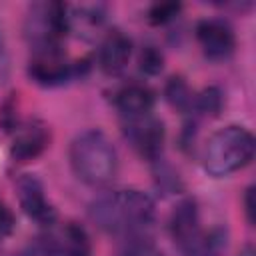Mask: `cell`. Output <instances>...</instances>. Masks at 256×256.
Returning <instances> with one entry per match:
<instances>
[{"label": "cell", "instance_id": "obj_1", "mask_svg": "<svg viewBox=\"0 0 256 256\" xmlns=\"http://www.w3.org/2000/svg\"><path fill=\"white\" fill-rule=\"evenodd\" d=\"M88 214L90 220L106 234L136 236L154 222L156 202L144 190H108L90 202Z\"/></svg>", "mask_w": 256, "mask_h": 256}, {"label": "cell", "instance_id": "obj_2", "mask_svg": "<svg viewBox=\"0 0 256 256\" xmlns=\"http://www.w3.org/2000/svg\"><path fill=\"white\" fill-rule=\"evenodd\" d=\"M72 172L88 186L100 188L118 176L120 158L112 140L98 128L80 132L68 150Z\"/></svg>", "mask_w": 256, "mask_h": 256}, {"label": "cell", "instance_id": "obj_3", "mask_svg": "<svg viewBox=\"0 0 256 256\" xmlns=\"http://www.w3.org/2000/svg\"><path fill=\"white\" fill-rule=\"evenodd\" d=\"M256 140L244 126L230 124L216 130L202 148V166L214 178L230 176L254 158Z\"/></svg>", "mask_w": 256, "mask_h": 256}, {"label": "cell", "instance_id": "obj_4", "mask_svg": "<svg viewBox=\"0 0 256 256\" xmlns=\"http://www.w3.org/2000/svg\"><path fill=\"white\" fill-rule=\"evenodd\" d=\"M70 12L68 6L62 2H36L30 6L24 34L34 48L46 46H60V40L70 30Z\"/></svg>", "mask_w": 256, "mask_h": 256}, {"label": "cell", "instance_id": "obj_5", "mask_svg": "<svg viewBox=\"0 0 256 256\" xmlns=\"http://www.w3.org/2000/svg\"><path fill=\"white\" fill-rule=\"evenodd\" d=\"M78 74V66L70 62L60 46L34 48L28 60V76L46 88L60 86Z\"/></svg>", "mask_w": 256, "mask_h": 256}, {"label": "cell", "instance_id": "obj_6", "mask_svg": "<svg viewBox=\"0 0 256 256\" xmlns=\"http://www.w3.org/2000/svg\"><path fill=\"white\" fill-rule=\"evenodd\" d=\"M122 132H124V138L128 140V144L134 148V152L140 158H144L148 162H156L162 158L166 130H164V122L160 118H156L152 114L138 116V118H124Z\"/></svg>", "mask_w": 256, "mask_h": 256}, {"label": "cell", "instance_id": "obj_7", "mask_svg": "<svg viewBox=\"0 0 256 256\" xmlns=\"http://www.w3.org/2000/svg\"><path fill=\"white\" fill-rule=\"evenodd\" d=\"M170 234L178 248L186 256H196L200 242H202V230H200V210L194 198H182L168 220Z\"/></svg>", "mask_w": 256, "mask_h": 256}, {"label": "cell", "instance_id": "obj_8", "mask_svg": "<svg viewBox=\"0 0 256 256\" xmlns=\"http://www.w3.org/2000/svg\"><path fill=\"white\" fill-rule=\"evenodd\" d=\"M16 194L24 214L40 226L52 228L58 220V212L46 198L42 180L36 174H20L16 180Z\"/></svg>", "mask_w": 256, "mask_h": 256}, {"label": "cell", "instance_id": "obj_9", "mask_svg": "<svg viewBox=\"0 0 256 256\" xmlns=\"http://www.w3.org/2000/svg\"><path fill=\"white\" fill-rule=\"evenodd\" d=\"M196 38L206 58L224 60L236 48V34L224 18H204L196 24Z\"/></svg>", "mask_w": 256, "mask_h": 256}, {"label": "cell", "instance_id": "obj_10", "mask_svg": "<svg viewBox=\"0 0 256 256\" xmlns=\"http://www.w3.org/2000/svg\"><path fill=\"white\" fill-rule=\"evenodd\" d=\"M50 144V130L40 120L18 124L10 144V156L14 162H30L38 158Z\"/></svg>", "mask_w": 256, "mask_h": 256}, {"label": "cell", "instance_id": "obj_11", "mask_svg": "<svg viewBox=\"0 0 256 256\" xmlns=\"http://www.w3.org/2000/svg\"><path fill=\"white\" fill-rule=\"evenodd\" d=\"M130 56H132V40L120 30H110L100 44L98 64L104 74L118 76L128 66Z\"/></svg>", "mask_w": 256, "mask_h": 256}, {"label": "cell", "instance_id": "obj_12", "mask_svg": "<svg viewBox=\"0 0 256 256\" xmlns=\"http://www.w3.org/2000/svg\"><path fill=\"white\" fill-rule=\"evenodd\" d=\"M56 256H92V242L84 226L76 222L62 224L56 232L46 236Z\"/></svg>", "mask_w": 256, "mask_h": 256}, {"label": "cell", "instance_id": "obj_13", "mask_svg": "<svg viewBox=\"0 0 256 256\" xmlns=\"http://www.w3.org/2000/svg\"><path fill=\"white\" fill-rule=\"evenodd\" d=\"M156 96L154 92L144 84H128L120 88L114 96V106L124 118H138L152 114Z\"/></svg>", "mask_w": 256, "mask_h": 256}, {"label": "cell", "instance_id": "obj_14", "mask_svg": "<svg viewBox=\"0 0 256 256\" xmlns=\"http://www.w3.org/2000/svg\"><path fill=\"white\" fill-rule=\"evenodd\" d=\"M164 96L170 102V106H174L180 112H192L194 106V94L190 90V86L186 84V80L182 76H172L166 86H164Z\"/></svg>", "mask_w": 256, "mask_h": 256}, {"label": "cell", "instance_id": "obj_15", "mask_svg": "<svg viewBox=\"0 0 256 256\" xmlns=\"http://www.w3.org/2000/svg\"><path fill=\"white\" fill-rule=\"evenodd\" d=\"M224 106V94L218 86H208L194 94V106L192 112H198L202 116H218Z\"/></svg>", "mask_w": 256, "mask_h": 256}, {"label": "cell", "instance_id": "obj_16", "mask_svg": "<svg viewBox=\"0 0 256 256\" xmlns=\"http://www.w3.org/2000/svg\"><path fill=\"white\" fill-rule=\"evenodd\" d=\"M138 68L146 76H158L164 70V54L160 52V48L152 44L144 46L138 54Z\"/></svg>", "mask_w": 256, "mask_h": 256}, {"label": "cell", "instance_id": "obj_17", "mask_svg": "<svg viewBox=\"0 0 256 256\" xmlns=\"http://www.w3.org/2000/svg\"><path fill=\"white\" fill-rule=\"evenodd\" d=\"M182 10V4L180 2H156L148 8V22L154 24V26H160V24H168L170 20H174Z\"/></svg>", "mask_w": 256, "mask_h": 256}, {"label": "cell", "instance_id": "obj_18", "mask_svg": "<svg viewBox=\"0 0 256 256\" xmlns=\"http://www.w3.org/2000/svg\"><path fill=\"white\" fill-rule=\"evenodd\" d=\"M120 256H164V252L152 240L142 238V236H132L122 248Z\"/></svg>", "mask_w": 256, "mask_h": 256}, {"label": "cell", "instance_id": "obj_19", "mask_svg": "<svg viewBox=\"0 0 256 256\" xmlns=\"http://www.w3.org/2000/svg\"><path fill=\"white\" fill-rule=\"evenodd\" d=\"M156 184L162 190H178L180 188V180L178 174H174V170L166 164H162V158L156 160Z\"/></svg>", "mask_w": 256, "mask_h": 256}, {"label": "cell", "instance_id": "obj_20", "mask_svg": "<svg viewBox=\"0 0 256 256\" xmlns=\"http://www.w3.org/2000/svg\"><path fill=\"white\" fill-rule=\"evenodd\" d=\"M16 228V218L14 212L10 210V206L0 198V238L10 236Z\"/></svg>", "mask_w": 256, "mask_h": 256}, {"label": "cell", "instance_id": "obj_21", "mask_svg": "<svg viewBox=\"0 0 256 256\" xmlns=\"http://www.w3.org/2000/svg\"><path fill=\"white\" fill-rule=\"evenodd\" d=\"M22 256H56V254H54V250H52L48 238L44 236V238L34 240V242L22 252Z\"/></svg>", "mask_w": 256, "mask_h": 256}, {"label": "cell", "instance_id": "obj_22", "mask_svg": "<svg viewBox=\"0 0 256 256\" xmlns=\"http://www.w3.org/2000/svg\"><path fill=\"white\" fill-rule=\"evenodd\" d=\"M254 210H256V204H254V186H248L246 192H244V212H246V218H248L250 224H254V220H256Z\"/></svg>", "mask_w": 256, "mask_h": 256}, {"label": "cell", "instance_id": "obj_23", "mask_svg": "<svg viewBox=\"0 0 256 256\" xmlns=\"http://www.w3.org/2000/svg\"><path fill=\"white\" fill-rule=\"evenodd\" d=\"M238 256H256V254H254V248L248 244V246H244V248L238 252Z\"/></svg>", "mask_w": 256, "mask_h": 256}]
</instances>
